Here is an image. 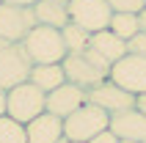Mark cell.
Here are the masks:
<instances>
[{
    "mask_svg": "<svg viewBox=\"0 0 146 143\" xmlns=\"http://www.w3.org/2000/svg\"><path fill=\"white\" fill-rule=\"evenodd\" d=\"M61 66H64L66 83H74V85L88 91V88L99 85L102 80L110 77V66L113 64H108L105 58H99L91 50H83V52H69L61 61Z\"/></svg>",
    "mask_w": 146,
    "mask_h": 143,
    "instance_id": "cell-1",
    "label": "cell"
},
{
    "mask_svg": "<svg viewBox=\"0 0 146 143\" xmlns=\"http://www.w3.org/2000/svg\"><path fill=\"white\" fill-rule=\"evenodd\" d=\"M22 47L28 52V58L33 61V66L36 64H61L66 58V47H64V39H61V30L50 28V25H36L22 39Z\"/></svg>",
    "mask_w": 146,
    "mask_h": 143,
    "instance_id": "cell-2",
    "label": "cell"
},
{
    "mask_svg": "<svg viewBox=\"0 0 146 143\" xmlns=\"http://www.w3.org/2000/svg\"><path fill=\"white\" fill-rule=\"evenodd\" d=\"M108 127H110V116H108L102 107L86 102L83 107H77L72 116H66V119H64V138H66V140L88 143L94 135L105 132Z\"/></svg>",
    "mask_w": 146,
    "mask_h": 143,
    "instance_id": "cell-3",
    "label": "cell"
},
{
    "mask_svg": "<svg viewBox=\"0 0 146 143\" xmlns=\"http://www.w3.org/2000/svg\"><path fill=\"white\" fill-rule=\"evenodd\" d=\"M47 110V94L36 88L31 80L8 88V116L19 124H28Z\"/></svg>",
    "mask_w": 146,
    "mask_h": 143,
    "instance_id": "cell-4",
    "label": "cell"
},
{
    "mask_svg": "<svg viewBox=\"0 0 146 143\" xmlns=\"http://www.w3.org/2000/svg\"><path fill=\"white\" fill-rule=\"evenodd\" d=\"M33 61L28 58L22 41H0V88H14L31 77Z\"/></svg>",
    "mask_w": 146,
    "mask_h": 143,
    "instance_id": "cell-5",
    "label": "cell"
},
{
    "mask_svg": "<svg viewBox=\"0 0 146 143\" xmlns=\"http://www.w3.org/2000/svg\"><path fill=\"white\" fill-rule=\"evenodd\" d=\"M66 8H69V22L80 25L83 30H88V33L110 28L113 8L108 6V0H69Z\"/></svg>",
    "mask_w": 146,
    "mask_h": 143,
    "instance_id": "cell-6",
    "label": "cell"
},
{
    "mask_svg": "<svg viewBox=\"0 0 146 143\" xmlns=\"http://www.w3.org/2000/svg\"><path fill=\"white\" fill-rule=\"evenodd\" d=\"M110 80L132 96L146 94V55H127L110 66Z\"/></svg>",
    "mask_w": 146,
    "mask_h": 143,
    "instance_id": "cell-7",
    "label": "cell"
},
{
    "mask_svg": "<svg viewBox=\"0 0 146 143\" xmlns=\"http://www.w3.org/2000/svg\"><path fill=\"white\" fill-rule=\"evenodd\" d=\"M86 102L102 107L108 116H116V113H121V110L135 107V96H132L130 91H124L121 85H116L113 80L108 77V80H102L99 85L86 91Z\"/></svg>",
    "mask_w": 146,
    "mask_h": 143,
    "instance_id": "cell-8",
    "label": "cell"
},
{
    "mask_svg": "<svg viewBox=\"0 0 146 143\" xmlns=\"http://www.w3.org/2000/svg\"><path fill=\"white\" fill-rule=\"evenodd\" d=\"M36 28L33 8L0 3V41H22Z\"/></svg>",
    "mask_w": 146,
    "mask_h": 143,
    "instance_id": "cell-9",
    "label": "cell"
},
{
    "mask_svg": "<svg viewBox=\"0 0 146 143\" xmlns=\"http://www.w3.org/2000/svg\"><path fill=\"white\" fill-rule=\"evenodd\" d=\"M83 105H86V88L74 85V83H64L61 88H55V91L47 94V113H52L58 119L72 116Z\"/></svg>",
    "mask_w": 146,
    "mask_h": 143,
    "instance_id": "cell-10",
    "label": "cell"
},
{
    "mask_svg": "<svg viewBox=\"0 0 146 143\" xmlns=\"http://www.w3.org/2000/svg\"><path fill=\"white\" fill-rule=\"evenodd\" d=\"M110 132H113L119 140L146 143V116L141 110H135V107L116 113V116H110Z\"/></svg>",
    "mask_w": 146,
    "mask_h": 143,
    "instance_id": "cell-11",
    "label": "cell"
},
{
    "mask_svg": "<svg viewBox=\"0 0 146 143\" xmlns=\"http://www.w3.org/2000/svg\"><path fill=\"white\" fill-rule=\"evenodd\" d=\"M25 132H28V143H58L64 138V119L44 110L41 116L25 124Z\"/></svg>",
    "mask_w": 146,
    "mask_h": 143,
    "instance_id": "cell-12",
    "label": "cell"
},
{
    "mask_svg": "<svg viewBox=\"0 0 146 143\" xmlns=\"http://www.w3.org/2000/svg\"><path fill=\"white\" fill-rule=\"evenodd\" d=\"M88 50H91V52H97L99 58H105L108 64H116L119 58L127 55V41L119 39V36H116V33L108 28V30H97V33H91Z\"/></svg>",
    "mask_w": 146,
    "mask_h": 143,
    "instance_id": "cell-13",
    "label": "cell"
},
{
    "mask_svg": "<svg viewBox=\"0 0 146 143\" xmlns=\"http://www.w3.org/2000/svg\"><path fill=\"white\" fill-rule=\"evenodd\" d=\"M33 17H36V25H50L61 30L69 22V8L61 0H39L33 6Z\"/></svg>",
    "mask_w": 146,
    "mask_h": 143,
    "instance_id": "cell-14",
    "label": "cell"
},
{
    "mask_svg": "<svg viewBox=\"0 0 146 143\" xmlns=\"http://www.w3.org/2000/svg\"><path fill=\"white\" fill-rule=\"evenodd\" d=\"M36 88H41L44 94L55 91L66 83V74H64V66L61 64H36L31 69V77H28Z\"/></svg>",
    "mask_w": 146,
    "mask_h": 143,
    "instance_id": "cell-15",
    "label": "cell"
},
{
    "mask_svg": "<svg viewBox=\"0 0 146 143\" xmlns=\"http://www.w3.org/2000/svg\"><path fill=\"white\" fill-rule=\"evenodd\" d=\"M61 39H64L66 55H69V52H83V50H88L91 33L83 30L80 25H74V22H66L64 28H61Z\"/></svg>",
    "mask_w": 146,
    "mask_h": 143,
    "instance_id": "cell-16",
    "label": "cell"
},
{
    "mask_svg": "<svg viewBox=\"0 0 146 143\" xmlns=\"http://www.w3.org/2000/svg\"><path fill=\"white\" fill-rule=\"evenodd\" d=\"M110 30L119 36V39H132L135 33L141 30L138 25V14H130V11H113V17H110Z\"/></svg>",
    "mask_w": 146,
    "mask_h": 143,
    "instance_id": "cell-17",
    "label": "cell"
},
{
    "mask_svg": "<svg viewBox=\"0 0 146 143\" xmlns=\"http://www.w3.org/2000/svg\"><path fill=\"white\" fill-rule=\"evenodd\" d=\"M0 143H28L25 124L14 121L11 116H0Z\"/></svg>",
    "mask_w": 146,
    "mask_h": 143,
    "instance_id": "cell-18",
    "label": "cell"
},
{
    "mask_svg": "<svg viewBox=\"0 0 146 143\" xmlns=\"http://www.w3.org/2000/svg\"><path fill=\"white\" fill-rule=\"evenodd\" d=\"M108 6L113 8V11H130V14H138L146 3H143V0H108Z\"/></svg>",
    "mask_w": 146,
    "mask_h": 143,
    "instance_id": "cell-19",
    "label": "cell"
},
{
    "mask_svg": "<svg viewBox=\"0 0 146 143\" xmlns=\"http://www.w3.org/2000/svg\"><path fill=\"white\" fill-rule=\"evenodd\" d=\"M127 52L130 55H146V33H135L132 39H127Z\"/></svg>",
    "mask_w": 146,
    "mask_h": 143,
    "instance_id": "cell-20",
    "label": "cell"
},
{
    "mask_svg": "<svg viewBox=\"0 0 146 143\" xmlns=\"http://www.w3.org/2000/svg\"><path fill=\"white\" fill-rule=\"evenodd\" d=\"M88 143H119V138H116L113 132H110V127H108L105 132H99V135H94V138H91Z\"/></svg>",
    "mask_w": 146,
    "mask_h": 143,
    "instance_id": "cell-21",
    "label": "cell"
},
{
    "mask_svg": "<svg viewBox=\"0 0 146 143\" xmlns=\"http://www.w3.org/2000/svg\"><path fill=\"white\" fill-rule=\"evenodd\" d=\"M0 116H8V91L0 88Z\"/></svg>",
    "mask_w": 146,
    "mask_h": 143,
    "instance_id": "cell-22",
    "label": "cell"
},
{
    "mask_svg": "<svg viewBox=\"0 0 146 143\" xmlns=\"http://www.w3.org/2000/svg\"><path fill=\"white\" fill-rule=\"evenodd\" d=\"M0 3H11V6H28V8H33L39 0H0Z\"/></svg>",
    "mask_w": 146,
    "mask_h": 143,
    "instance_id": "cell-23",
    "label": "cell"
},
{
    "mask_svg": "<svg viewBox=\"0 0 146 143\" xmlns=\"http://www.w3.org/2000/svg\"><path fill=\"white\" fill-rule=\"evenodd\" d=\"M135 110H141L146 116V94H141V96H135Z\"/></svg>",
    "mask_w": 146,
    "mask_h": 143,
    "instance_id": "cell-24",
    "label": "cell"
},
{
    "mask_svg": "<svg viewBox=\"0 0 146 143\" xmlns=\"http://www.w3.org/2000/svg\"><path fill=\"white\" fill-rule=\"evenodd\" d=\"M138 25H141V33H146V6L138 11Z\"/></svg>",
    "mask_w": 146,
    "mask_h": 143,
    "instance_id": "cell-25",
    "label": "cell"
},
{
    "mask_svg": "<svg viewBox=\"0 0 146 143\" xmlns=\"http://www.w3.org/2000/svg\"><path fill=\"white\" fill-rule=\"evenodd\" d=\"M119 143H138V140H119Z\"/></svg>",
    "mask_w": 146,
    "mask_h": 143,
    "instance_id": "cell-26",
    "label": "cell"
},
{
    "mask_svg": "<svg viewBox=\"0 0 146 143\" xmlns=\"http://www.w3.org/2000/svg\"><path fill=\"white\" fill-rule=\"evenodd\" d=\"M69 143H80V140H69Z\"/></svg>",
    "mask_w": 146,
    "mask_h": 143,
    "instance_id": "cell-27",
    "label": "cell"
},
{
    "mask_svg": "<svg viewBox=\"0 0 146 143\" xmlns=\"http://www.w3.org/2000/svg\"><path fill=\"white\" fill-rule=\"evenodd\" d=\"M61 3H69V0H61Z\"/></svg>",
    "mask_w": 146,
    "mask_h": 143,
    "instance_id": "cell-28",
    "label": "cell"
},
{
    "mask_svg": "<svg viewBox=\"0 0 146 143\" xmlns=\"http://www.w3.org/2000/svg\"><path fill=\"white\" fill-rule=\"evenodd\" d=\"M143 3H146V0H143Z\"/></svg>",
    "mask_w": 146,
    "mask_h": 143,
    "instance_id": "cell-29",
    "label": "cell"
}]
</instances>
